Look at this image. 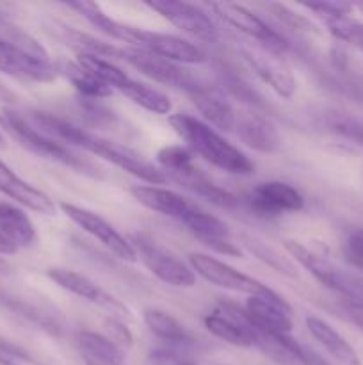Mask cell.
<instances>
[{"mask_svg":"<svg viewBox=\"0 0 363 365\" xmlns=\"http://www.w3.org/2000/svg\"><path fill=\"white\" fill-rule=\"evenodd\" d=\"M27 120L32 127H36L43 134L57 139V141H60L66 146L71 145L85 150V152L114 164L120 170L134 175L135 178L146 182L148 185H162L167 182L166 175L159 168L153 166L141 153L128 148V146L110 141V139L93 134L89 130H84V128L77 127V125L70 123L66 120H60L57 116H52L48 113H31Z\"/></svg>","mask_w":363,"mask_h":365,"instance_id":"6da1fadb","label":"cell"},{"mask_svg":"<svg viewBox=\"0 0 363 365\" xmlns=\"http://www.w3.org/2000/svg\"><path fill=\"white\" fill-rule=\"evenodd\" d=\"M68 7L82 14L93 27L109 36L110 39L128 43L132 48L155 53V56L164 57V59L177 64H201L209 59L206 53L194 43L187 41L180 36L159 31H146V29L114 20L95 2H70Z\"/></svg>","mask_w":363,"mask_h":365,"instance_id":"7a4b0ae2","label":"cell"},{"mask_svg":"<svg viewBox=\"0 0 363 365\" xmlns=\"http://www.w3.org/2000/svg\"><path fill=\"white\" fill-rule=\"evenodd\" d=\"M169 125L180 135L182 141H185V146L192 153L205 159L217 170L226 171L230 175H238V177H248L255 171V164L244 152H241L237 146L224 139L216 128H212L199 118L185 113L171 114Z\"/></svg>","mask_w":363,"mask_h":365,"instance_id":"3957f363","label":"cell"},{"mask_svg":"<svg viewBox=\"0 0 363 365\" xmlns=\"http://www.w3.org/2000/svg\"><path fill=\"white\" fill-rule=\"evenodd\" d=\"M157 163L160 171L182 185L184 189L191 191L198 198L206 200L212 205L221 209H233L237 207L238 200L226 189L214 184L201 170L194 164V153L185 145H171L164 146L157 152Z\"/></svg>","mask_w":363,"mask_h":365,"instance_id":"277c9868","label":"cell"},{"mask_svg":"<svg viewBox=\"0 0 363 365\" xmlns=\"http://www.w3.org/2000/svg\"><path fill=\"white\" fill-rule=\"evenodd\" d=\"M0 123L28 152L53 160V163L63 164L66 168H71L77 173L88 175V177H98V168L95 164L75 153L73 150H70L57 139L39 132L38 128L28 123L27 118L21 116L16 110L4 109L0 113Z\"/></svg>","mask_w":363,"mask_h":365,"instance_id":"5b68a950","label":"cell"},{"mask_svg":"<svg viewBox=\"0 0 363 365\" xmlns=\"http://www.w3.org/2000/svg\"><path fill=\"white\" fill-rule=\"evenodd\" d=\"M285 250L288 255L295 260L301 267H305L319 284L324 287L331 289V291L338 292L344 296L345 299H352V302L363 303V282L358 278L351 277L349 273L342 271L340 267L335 266L331 260L324 259L319 253L312 252L308 246L301 245L298 241L287 239L283 242Z\"/></svg>","mask_w":363,"mask_h":365,"instance_id":"8992f818","label":"cell"},{"mask_svg":"<svg viewBox=\"0 0 363 365\" xmlns=\"http://www.w3.org/2000/svg\"><path fill=\"white\" fill-rule=\"evenodd\" d=\"M130 245L134 246V252L137 255V260L144 264L146 269L164 282L166 285L178 289H191L196 285V273L191 269V266L182 262L177 255L169 250L162 248L157 245L153 239L146 237L142 234H134L132 239H128Z\"/></svg>","mask_w":363,"mask_h":365,"instance_id":"52a82bcc","label":"cell"},{"mask_svg":"<svg viewBox=\"0 0 363 365\" xmlns=\"http://www.w3.org/2000/svg\"><path fill=\"white\" fill-rule=\"evenodd\" d=\"M209 7L219 20L231 25V27L237 29L238 32H242L248 38L255 39L258 46L269 50V52L283 53L290 46L280 32L274 31L269 24H265L262 18L256 16L255 13H251L248 7L241 6V4L212 2L209 4Z\"/></svg>","mask_w":363,"mask_h":365,"instance_id":"ba28073f","label":"cell"},{"mask_svg":"<svg viewBox=\"0 0 363 365\" xmlns=\"http://www.w3.org/2000/svg\"><path fill=\"white\" fill-rule=\"evenodd\" d=\"M59 209L66 217H70L77 227H80L85 234L91 235L93 239L100 242L103 248L109 250L116 259L125 260V262H137V255L134 252V246L130 245L127 237L120 234L107 220H103L100 214L85 209V207L75 205V203L60 202Z\"/></svg>","mask_w":363,"mask_h":365,"instance_id":"9c48e42d","label":"cell"},{"mask_svg":"<svg viewBox=\"0 0 363 365\" xmlns=\"http://www.w3.org/2000/svg\"><path fill=\"white\" fill-rule=\"evenodd\" d=\"M189 266L205 282L216 285V287L226 289V291L241 292V294L248 296H258L273 291L256 278L248 277V274L231 267L230 264L223 262L216 257L206 255V253H191L189 255Z\"/></svg>","mask_w":363,"mask_h":365,"instance_id":"30bf717a","label":"cell"},{"mask_svg":"<svg viewBox=\"0 0 363 365\" xmlns=\"http://www.w3.org/2000/svg\"><path fill=\"white\" fill-rule=\"evenodd\" d=\"M46 277L53 282L56 285H59L60 289L68 291L70 294L77 296V298L85 299V302L93 303V305L100 307L105 312H109L110 317H117V319L125 321L130 319L132 314L128 310V307L123 302H120L117 298H114L112 294H109L107 291H103L98 284L88 278L85 274L77 273L73 269H66V267H50L46 271Z\"/></svg>","mask_w":363,"mask_h":365,"instance_id":"8fae6325","label":"cell"},{"mask_svg":"<svg viewBox=\"0 0 363 365\" xmlns=\"http://www.w3.org/2000/svg\"><path fill=\"white\" fill-rule=\"evenodd\" d=\"M206 331L237 348H256L258 331L246 316L244 309L233 303H221L217 310L203 317Z\"/></svg>","mask_w":363,"mask_h":365,"instance_id":"7c38bea8","label":"cell"},{"mask_svg":"<svg viewBox=\"0 0 363 365\" xmlns=\"http://www.w3.org/2000/svg\"><path fill=\"white\" fill-rule=\"evenodd\" d=\"M146 6L192 38L205 43H216L219 38V31L214 20L199 6L189 2H167V0H153L146 2Z\"/></svg>","mask_w":363,"mask_h":365,"instance_id":"4fadbf2b","label":"cell"},{"mask_svg":"<svg viewBox=\"0 0 363 365\" xmlns=\"http://www.w3.org/2000/svg\"><path fill=\"white\" fill-rule=\"evenodd\" d=\"M120 59L135 68L144 77L159 82V84L184 89L185 93H191L198 86L194 78L182 68V64L171 63V61L155 56V53L130 46V48H121Z\"/></svg>","mask_w":363,"mask_h":365,"instance_id":"5bb4252c","label":"cell"},{"mask_svg":"<svg viewBox=\"0 0 363 365\" xmlns=\"http://www.w3.org/2000/svg\"><path fill=\"white\" fill-rule=\"evenodd\" d=\"M244 312L258 335L292 334V309L278 292L249 296Z\"/></svg>","mask_w":363,"mask_h":365,"instance_id":"9a60e30c","label":"cell"},{"mask_svg":"<svg viewBox=\"0 0 363 365\" xmlns=\"http://www.w3.org/2000/svg\"><path fill=\"white\" fill-rule=\"evenodd\" d=\"M242 57L249 64V68L258 75L260 81L269 86L280 98L290 100L295 95L298 82L287 64L278 57V53L269 52L262 46H244Z\"/></svg>","mask_w":363,"mask_h":365,"instance_id":"2e32d148","label":"cell"},{"mask_svg":"<svg viewBox=\"0 0 363 365\" xmlns=\"http://www.w3.org/2000/svg\"><path fill=\"white\" fill-rule=\"evenodd\" d=\"M249 205L260 216H281L305 209V198L294 185L270 180L258 184L249 192Z\"/></svg>","mask_w":363,"mask_h":365,"instance_id":"e0dca14e","label":"cell"},{"mask_svg":"<svg viewBox=\"0 0 363 365\" xmlns=\"http://www.w3.org/2000/svg\"><path fill=\"white\" fill-rule=\"evenodd\" d=\"M182 223L187 227V230L194 235L198 241H201L206 248L228 257H242L241 246L231 241V232L224 221L219 217L206 214L199 209H192V212L185 217Z\"/></svg>","mask_w":363,"mask_h":365,"instance_id":"ac0fdd59","label":"cell"},{"mask_svg":"<svg viewBox=\"0 0 363 365\" xmlns=\"http://www.w3.org/2000/svg\"><path fill=\"white\" fill-rule=\"evenodd\" d=\"M0 71L32 82H52L59 70L50 59H36L0 39Z\"/></svg>","mask_w":363,"mask_h":365,"instance_id":"d6986e66","label":"cell"},{"mask_svg":"<svg viewBox=\"0 0 363 365\" xmlns=\"http://www.w3.org/2000/svg\"><path fill=\"white\" fill-rule=\"evenodd\" d=\"M0 192L32 212L43 216H53L57 212L56 202L46 192L18 177L4 160H0Z\"/></svg>","mask_w":363,"mask_h":365,"instance_id":"ffe728a7","label":"cell"},{"mask_svg":"<svg viewBox=\"0 0 363 365\" xmlns=\"http://www.w3.org/2000/svg\"><path fill=\"white\" fill-rule=\"evenodd\" d=\"M235 132L238 139L260 153H276L283 146V138L269 118L256 113H237Z\"/></svg>","mask_w":363,"mask_h":365,"instance_id":"44dd1931","label":"cell"},{"mask_svg":"<svg viewBox=\"0 0 363 365\" xmlns=\"http://www.w3.org/2000/svg\"><path fill=\"white\" fill-rule=\"evenodd\" d=\"M130 195L148 210L178 221H184L194 209L187 198L160 185H132Z\"/></svg>","mask_w":363,"mask_h":365,"instance_id":"7402d4cb","label":"cell"},{"mask_svg":"<svg viewBox=\"0 0 363 365\" xmlns=\"http://www.w3.org/2000/svg\"><path fill=\"white\" fill-rule=\"evenodd\" d=\"M187 95L191 96L192 103L198 109V113L201 114L205 123L224 132L233 130L235 121H237V110L217 89L206 88V86H196Z\"/></svg>","mask_w":363,"mask_h":365,"instance_id":"603a6c76","label":"cell"},{"mask_svg":"<svg viewBox=\"0 0 363 365\" xmlns=\"http://www.w3.org/2000/svg\"><path fill=\"white\" fill-rule=\"evenodd\" d=\"M306 328H308L310 335L326 349L327 355L333 356V360H337L338 364L362 365V360H359V355L356 353V349L330 323H326L320 317L308 316L306 317Z\"/></svg>","mask_w":363,"mask_h":365,"instance_id":"cb8c5ba5","label":"cell"},{"mask_svg":"<svg viewBox=\"0 0 363 365\" xmlns=\"http://www.w3.org/2000/svg\"><path fill=\"white\" fill-rule=\"evenodd\" d=\"M78 353L85 365H125L120 346L96 331H80L77 339Z\"/></svg>","mask_w":363,"mask_h":365,"instance_id":"d4e9b609","label":"cell"},{"mask_svg":"<svg viewBox=\"0 0 363 365\" xmlns=\"http://www.w3.org/2000/svg\"><path fill=\"white\" fill-rule=\"evenodd\" d=\"M0 232L16 250L28 248L36 241V228L23 209L0 203Z\"/></svg>","mask_w":363,"mask_h":365,"instance_id":"484cf974","label":"cell"},{"mask_svg":"<svg viewBox=\"0 0 363 365\" xmlns=\"http://www.w3.org/2000/svg\"><path fill=\"white\" fill-rule=\"evenodd\" d=\"M117 91L123 93L128 100L135 103V106L142 107L148 113L159 114V116H166L173 110V102L169 100V96L166 93H162L160 89L153 88V86L144 84V82H139L135 78L127 77L120 86H117Z\"/></svg>","mask_w":363,"mask_h":365,"instance_id":"4316f807","label":"cell"},{"mask_svg":"<svg viewBox=\"0 0 363 365\" xmlns=\"http://www.w3.org/2000/svg\"><path fill=\"white\" fill-rule=\"evenodd\" d=\"M142 321L157 339L167 342V344H189L191 342V334L187 331V328L177 317L164 310L144 309Z\"/></svg>","mask_w":363,"mask_h":365,"instance_id":"83f0119b","label":"cell"},{"mask_svg":"<svg viewBox=\"0 0 363 365\" xmlns=\"http://www.w3.org/2000/svg\"><path fill=\"white\" fill-rule=\"evenodd\" d=\"M59 38L60 41H64V45L77 50V56L78 53H89V56L103 57V59H105V57H110V59H120L121 57L120 46L112 45V43L102 41V39L93 38V36L77 31V29L73 27L60 25Z\"/></svg>","mask_w":363,"mask_h":365,"instance_id":"f1b7e54d","label":"cell"},{"mask_svg":"<svg viewBox=\"0 0 363 365\" xmlns=\"http://www.w3.org/2000/svg\"><path fill=\"white\" fill-rule=\"evenodd\" d=\"M241 245L244 246L249 253H253L256 259L262 260L263 264L273 267V269L278 271V273L285 274V277L288 278L298 277V269H295L294 262H292L288 257H285L280 250L270 246L269 242L262 241V239H258L256 235L241 234Z\"/></svg>","mask_w":363,"mask_h":365,"instance_id":"f546056e","label":"cell"},{"mask_svg":"<svg viewBox=\"0 0 363 365\" xmlns=\"http://www.w3.org/2000/svg\"><path fill=\"white\" fill-rule=\"evenodd\" d=\"M57 70L71 82V86H73L84 98L100 100L107 98V96H110V93H112V89H110L109 86H105L102 81H98L95 75H91L88 70H84L77 61H68V63L59 64Z\"/></svg>","mask_w":363,"mask_h":365,"instance_id":"4dcf8cb0","label":"cell"},{"mask_svg":"<svg viewBox=\"0 0 363 365\" xmlns=\"http://www.w3.org/2000/svg\"><path fill=\"white\" fill-rule=\"evenodd\" d=\"M324 125L333 134L342 135L345 139H351V141L358 143V145H363V123H359L354 118L345 116V114L340 113H331L326 114Z\"/></svg>","mask_w":363,"mask_h":365,"instance_id":"1f68e13d","label":"cell"},{"mask_svg":"<svg viewBox=\"0 0 363 365\" xmlns=\"http://www.w3.org/2000/svg\"><path fill=\"white\" fill-rule=\"evenodd\" d=\"M327 29L337 39L345 43H351L356 48L363 52V24L351 20V18H335V20L326 21Z\"/></svg>","mask_w":363,"mask_h":365,"instance_id":"d6a6232c","label":"cell"},{"mask_svg":"<svg viewBox=\"0 0 363 365\" xmlns=\"http://www.w3.org/2000/svg\"><path fill=\"white\" fill-rule=\"evenodd\" d=\"M273 9L274 16L281 21L283 25H287L288 29L298 32H315V25L305 18L302 14L294 13V11L288 9L287 6H280V4H274V6H269Z\"/></svg>","mask_w":363,"mask_h":365,"instance_id":"836d02e7","label":"cell"},{"mask_svg":"<svg viewBox=\"0 0 363 365\" xmlns=\"http://www.w3.org/2000/svg\"><path fill=\"white\" fill-rule=\"evenodd\" d=\"M103 328H105V337L109 339L110 342H114L120 348H130L134 344V337H132V331L128 330L127 323L117 317H107L103 321Z\"/></svg>","mask_w":363,"mask_h":365,"instance_id":"e575fe53","label":"cell"},{"mask_svg":"<svg viewBox=\"0 0 363 365\" xmlns=\"http://www.w3.org/2000/svg\"><path fill=\"white\" fill-rule=\"evenodd\" d=\"M0 365H45L18 346L0 339Z\"/></svg>","mask_w":363,"mask_h":365,"instance_id":"d590c367","label":"cell"},{"mask_svg":"<svg viewBox=\"0 0 363 365\" xmlns=\"http://www.w3.org/2000/svg\"><path fill=\"white\" fill-rule=\"evenodd\" d=\"M306 9L313 11L319 16L324 18V21L335 20V18H347L354 7L351 4L340 2H322V4H305Z\"/></svg>","mask_w":363,"mask_h":365,"instance_id":"8d00e7d4","label":"cell"},{"mask_svg":"<svg viewBox=\"0 0 363 365\" xmlns=\"http://www.w3.org/2000/svg\"><path fill=\"white\" fill-rule=\"evenodd\" d=\"M345 257L349 259V262L354 264L356 267L363 269V228L354 230L345 241Z\"/></svg>","mask_w":363,"mask_h":365,"instance_id":"74e56055","label":"cell"},{"mask_svg":"<svg viewBox=\"0 0 363 365\" xmlns=\"http://www.w3.org/2000/svg\"><path fill=\"white\" fill-rule=\"evenodd\" d=\"M342 307H344V312L345 316L349 317V321H351L359 331H363V303L352 302V299H345Z\"/></svg>","mask_w":363,"mask_h":365,"instance_id":"f35d334b","label":"cell"},{"mask_svg":"<svg viewBox=\"0 0 363 365\" xmlns=\"http://www.w3.org/2000/svg\"><path fill=\"white\" fill-rule=\"evenodd\" d=\"M302 365H331V364L327 362L320 353H317L315 349L302 344Z\"/></svg>","mask_w":363,"mask_h":365,"instance_id":"ab89813d","label":"cell"},{"mask_svg":"<svg viewBox=\"0 0 363 365\" xmlns=\"http://www.w3.org/2000/svg\"><path fill=\"white\" fill-rule=\"evenodd\" d=\"M16 252L18 250L14 248V246L11 245L6 237H4L2 232H0V255H13V253H16Z\"/></svg>","mask_w":363,"mask_h":365,"instance_id":"60d3db41","label":"cell"},{"mask_svg":"<svg viewBox=\"0 0 363 365\" xmlns=\"http://www.w3.org/2000/svg\"><path fill=\"white\" fill-rule=\"evenodd\" d=\"M14 100H16L14 93L11 91V89H7L6 86L0 82V102H14Z\"/></svg>","mask_w":363,"mask_h":365,"instance_id":"b9f144b4","label":"cell"},{"mask_svg":"<svg viewBox=\"0 0 363 365\" xmlns=\"http://www.w3.org/2000/svg\"><path fill=\"white\" fill-rule=\"evenodd\" d=\"M6 148V139H4V134L0 132V150Z\"/></svg>","mask_w":363,"mask_h":365,"instance_id":"7bdbcfd3","label":"cell"},{"mask_svg":"<svg viewBox=\"0 0 363 365\" xmlns=\"http://www.w3.org/2000/svg\"><path fill=\"white\" fill-rule=\"evenodd\" d=\"M352 7H354V9H358L359 13H363V2H358V4H354V6H352Z\"/></svg>","mask_w":363,"mask_h":365,"instance_id":"ee69618b","label":"cell"},{"mask_svg":"<svg viewBox=\"0 0 363 365\" xmlns=\"http://www.w3.org/2000/svg\"><path fill=\"white\" fill-rule=\"evenodd\" d=\"M182 365H194V364H191V362H185V364H182Z\"/></svg>","mask_w":363,"mask_h":365,"instance_id":"f6af8a7d","label":"cell"},{"mask_svg":"<svg viewBox=\"0 0 363 365\" xmlns=\"http://www.w3.org/2000/svg\"><path fill=\"white\" fill-rule=\"evenodd\" d=\"M157 365H166V364H157Z\"/></svg>","mask_w":363,"mask_h":365,"instance_id":"bcb514c9","label":"cell"},{"mask_svg":"<svg viewBox=\"0 0 363 365\" xmlns=\"http://www.w3.org/2000/svg\"><path fill=\"white\" fill-rule=\"evenodd\" d=\"M216 365H221V364H216Z\"/></svg>","mask_w":363,"mask_h":365,"instance_id":"7dc6e473","label":"cell"}]
</instances>
